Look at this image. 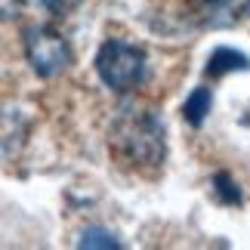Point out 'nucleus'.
I'll use <instances>...</instances> for the list:
<instances>
[{"label": "nucleus", "mask_w": 250, "mask_h": 250, "mask_svg": "<svg viewBox=\"0 0 250 250\" xmlns=\"http://www.w3.org/2000/svg\"><path fill=\"white\" fill-rule=\"evenodd\" d=\"M108 146L133 167L158 170L167 158L164 121L146 105H121L108 130Z\"/></svg>", "instance_id": "1"}, {"label": "nucleus", "mask_w": 250, "mask_h": 250, "mask_svg": "<svg viewBox=\"0 0 250 250\" xmlns=\"http://www.w3.org/2000/svg\"><path fill=\"white\" fill-rule=\"evenodd\" d=\"M93 68L99 81L114 93H133L139 90L148 78V56L142 46L121 41V37H108L99 50H96Z\"/></svg>", "instance_id": "2"}, {"label": "nucleus", "mask_w": 250, "mask_h": 250, "mask_svg": "<svg viewBox=\"0 0 250 250\" xmlns=\"http://www.w3.org/2000/svg\"><path fill=\"white\" fill-rule=\"evenodd\" d=\"M22 46H25V59L37 78H56L74 59L68 37L53 25H28L22 31Z\"/></svg>", "instance_id": "3"}, {"label": "nucleus", "mask_w": 250, "mask_h": 250, "mask_svg": "<svg viewBox=\"0 0 250 250\" xmlns=\"http://www.w3.org/2000/svg\"><path fill=\"white\" fill-rule=\"evenodd\" d=\"M250 16V0H186V19L204 31H226Z\"/></svg>", "instance_id": "4"}, {"label": "nucleus", "mask_w": 250, "mask_h": 250, "mask_svg": "<svg viewBox=\"0 0 250 250\" xmlns=\"http://www.w3.org/2000/svg\"><path fill=\"white\" fill-rule=\"evenodd\" d=\"M31 133V114L13 102H0V161L16 158Z\"/></svg>", "instance_id": "5"}, {"label": "nucleus", "mask_w": 250, "mask_h": 250, "mask_svg": "<svg viewBox=\"0 0 250 250\" xmlns=\"http://www.w3.org/2000/svg\"><path fill=\"white\" fill-rule=\"evenodd\" d=\"M232 71H250V59L241 50H232V46H216L207 59V68L204 74L207 78H223V74H232Z\"/></svg>", "instance_id": "6"}, {"label": "nucleus", "mask_w": 250, "mask_h": 250, "mask_svg": "<svg viewBox=\"0 0 250 250\" xmlns=\"http://www.w3.org/2000/svg\"><path fill=\"white\" fill-rule=\"evenodd\" d=\"M210 108H213V90L195 86V90L188 93V99L182 102V118H186V124H191V127H201V124L207 121Z\"/></svg>", "instance_id": "7"}, {"label": "nucleus", "mask_w": 250, "mask_h": 250, "mask_svg": "<svg viewBox=\"0 0 250 250\" xmlns=\"http://www.w3.org/2000/svg\"><path fill=\"white\" fill-rule=\"evenodd\" d=\"M78 247L118 250V247H124V244L118 241V235H114L111 229H105V226H86V229H81V235H78Z\"/></svg>", "instance_id": "8"}, {"label": "nucleus", "mask_w": 250, "mask_h": 250, "mask_svg": "<svg viewBox=\"0 0 250 250\" xmlns=\"http://www.w3.org/2000/svg\"><path fill=\"white\" fill-rule=\"evenodd\" d=\"M213 195L223 204H241V188H238V182L229 173H216L213 176Z\"/></svg>", "instance_id": "9"}, {"label": "nucleus", "mask_w": 250, "mask_h": 250, "mask_svg": "<svg viewBox=\"0 0 250 250\" xmlns=\"http://www.w3.org/2000/svg\"><path fill=\"white\" fill-rule=\"evenodd\" d=\"M81 3H83V0H41V6H43L50 16H68V13H74Z\"/></svg>", "instance_id": "10"}, {"label": "nucleus", "mask_w": 250, "mask_h": 250, "mask_svg": "<svg viewBox=\"0 0 250 250\" xmlns=\"http://www.w3.org/2000/svg\"><path fill=\"white\" fill-rule=\"evenodd\" d=\"M22 9H25V0H0V22L22 16Z\"/></svg>", "instance_id": "11"}]
</instances>
